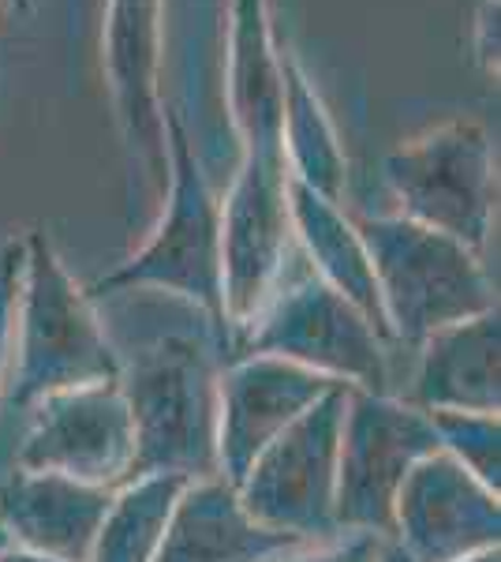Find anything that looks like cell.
<instances>
[{"mask_svg":"<svg viewBox=\"0 0 501 562\" xmlns=\"http://www.w3.org/2000/svg\"><path fill=\"white\" fill-rule=\"evenodd\" d=\"M229 341L206 319L169 330L121 357V386L135 431L132 476H217V375ZM127 476V480H132Z\"/></svg>","mask_w":501,"mask_h":562,"instance_id":"cell-1","label":"cell"},{"mask_svg":"<svg viewBox=\"0 0 501 562\" xmlns=\"http://www.w3.org/2000/svg\"><path fill=\"white\" fill-rule=\"evenodd\" d=\"M121 349L83 285L68 274L45 229L23 237L20 301H15V364L4 405L31 413L64 390L116 383Z\"/></svg>","mask_w":501,"mask_h":562,"instance_id":"cell-2","label":"cell"},{"mask_svg":"<svg viewBox=\"0 0 501 562\" xmlns=\"http://www.w3.org/2000/svg\"><path fill=\"white\" fill-rule=\"evenodd\" d=\"M166 139H169V180L166 211L150 240L87 285L90 301L121 293H169L184 301L191 312L209 319L217 334L229 341L221 304V199L206 177L184 116L166 105ZM232 352V341H229Z\"/></svg>","mask_w":501,"mask_h":562,"instance_id":"cell-3","label":"cell"},{"mask_svg":"<svg viewBox=\"0 0 501 562\" xmlns=\"http://www.w3.org/2000/svg\"><path fill=\"white\" fill-rule=\"evenodd\" d=\"M367 244L389 346L415 349L453 323L498 312L482 256L405 214L355 222Z\"/></svg>","mask_w":501,"mask_h":562,"instance_id":"cell-4","label":"cell"},{"mask_svg":"<svg viewBox=\"0 0 501 562\" xmlns=\"http://www.w3.org/2000/svg\"><path fill=\"white\" fill-rule=\"evenodd\" d=\"M382 177L400 214L482 256L498 211V166L487 124L449 116L389 150Z\"/></svg>","mask_w":501,"mask_h":562,"instance_id":"cell-5","label":"cell"},{"mask_svg":"<svg viewBox=\"0 0 501 562\" xmlns=\"http://www.w3.org/2000/svg\"><path fill=\"white\" fill-rule=\"evenodd\" d=\"M232 352H266L349 390H389V346L311 270L277 289Z\"/></svg>","mask_w":501,"mask_h":562,"instance_id":"cell-6","label":"cell"},{"mask_svg":"<svg viewBox=\"0 0 501 562\" xmlns=\"http://www.w3.org/2000/svg\"><path fill=\"white\" fill-rule=\"evenodd\" d=\"M439 450L431 416L389 390H349L337 450V529L389 540L408 473Z\"/></svg>","mask_w":501,"mask_h":562,"instance_id":"cell-7","label":"cell"},{"mask_svg":"<svg viewBox=\"0 0 501 562\" xmlns=\"http://www.w3.org/2000/svg\"><path fill=\"white\" fill-rule=\"evenodd\" d=\"M293 244L285 154H240L221 199V304L232 349L285 285Z\"/></svg>","mask_w":501,"mask_h":562,"instance_id":"cell-8","label":"cell"},{"mask_svg":"<svg viewBox=\"0 0 501 562\" xmlns=\"http://www.w3.org/2000/svg\"><path fill=\"white\" fill-rule=\"evenodd\" d=\"M349 386H333L315 409H307L285 435L270 442L248 476L240 480V503L254 521L304 543L341 537L337 529V450Z\"/></svg>","mask_w":501,"mask_h":562,"instance_id":"cell-9","label":"cell"},{"mask_svg":"<svg viewBox=\"0 0 501 562\" xmlns=\"http://www.w3.org/2000/svg\"><path fill=\"white\" fill-rule=\"evenodd\" d=\"M135 431L116 383L64 390L31 409L15 469L60 473L79 484L121 487L132 476Z\"/></svg>","mask_w":501,"mask_h":562,"instance_id":"cell-10","label":"cell"},{"mask_svg":"<svg viewBox=\"0 0 501 562\" xmlns=\"http://www.w3.org/2000/svg\"><path fill=\"white\" fill-rule=\"evenodd\" d=\"M337 383L266 352H232L217 375V476L240 487L254 458Z\"/></svg>","mask_w":501,"mask_h":562,"instance_id":"cell-11","label":"cell"},{"mask_svg":"<svg viewBox=\"0 0 501 562\" xmlns=\"http://www.w3.org/2000/svg\"><path fill=\"white\" fill-rule=\"evenodd\" d=\"M389 540L415 562H460L501 548V492L434 450L400 487Z\"/></svg>","mask_w":501,"mask_h":562,"instance_id":"cell-12","label":"cell"},{"mask_svg":"<svg viewBox=\"0 0 501 562\" xmlns=\"http://www.w3.org/2000/svg\"><path fill=\"white\" fill-rule=\"evenodd\" d=\"M161 20L166 0H109L102 65L127 150L158 188L169 180L166 102H161Z\"/></svg>","mask_w":501,"mask_h":562,"instance_id":"cell-13","label":"cell"},{"mask_svg":"<svg viewBox=\"0 0 501 562\" xmlns=\"http://www.w3.org/2000/svg\"><path fill=\"white\" fill-rule=\"evenodd\" d=\"M116 487L79 484L60 473L15 469L0 484V525L12 548L64 562H87Z\"/></svg>","mask_w":501,"mask_h":562,"instance_id":"cell-14","label":"cell"},{"mask_svg":"<svg viewBox=\"0 0 501 562\" xmlns=\"http://www.w3.org/2000/svg\"><path fill=\"white\" fill-rule=\"evenodd\" d=\"M304 540L254 521L221 476L187 480L166 529L158 562H281Z\"/></svg>","mask_w":501,"mask_h":562,"instance_id":"cell-15","label":"cell"},{"mask_svg":"<svg viewBox=\"0 0 501 562\" xmlns=\"http://www.w3.org/2000/svg\"><path fill=\"white\" fill-rule=\"evenodd\" d=\"M415 349L412 405L423 413H501L498 312L445 326Z\"/></svg>","mask_w":501,"mask_h":562,"instance_id":"cell-16","label":"cell"},{"mask_svg":"<svg viewBox=\"0 0 501 562\" xmlns=\"http://www.w3.org/2000/svg\"><path fill=\"white\" fill-rule=\"evenodd\" d=\"M229 116L240 154H281V42L266 0L229 4Z\"/></svg>","mask_w":501,"mask_h":562,"instance_id":"cell-17","label":"cell"},{"mask_svg":"<svg viewBox=\"0 0 501 562\" xmlns=\"http://www.w3.org/2000/svg\"><path fill=\"white\" fill-rule=\"evenodd\" d=\"M288 211H293V233L296 244L304 248L307 262H311V274L318 281H326L333 293H341L355 312L367 315L371 326H375L389 346L375 267H371L367 244H363L352 217L344 214V206L337 199L318 195L307 184L288 177Z\"/></svg>","mask_w":501,"mask_h":562,"instance_id":"cell-18","label":"cell"},{"mask_svg":"<svg viewBox=\"0 0 501 562\" xmlns=\"http://www.w3.org/2000/svg\"><path fill=\"white\" fill-rule=\"evenodd\" d=\"M281 154H285L288 177L341 203L349 184V161L322 94L288 45H281Z\"/></svg>","mask_w":501,"mask_h":562,"instance_id":"cell-19","label":"cell"},{"mask_svg":"<svg viewBox=\"0 0 501 562\" xmlns=\"http://www.w3.org/2000/svg\"><path fill=\"white\" fill-rule=\"evenodd\" d=\"M184 476H132L113 492L87 562H158Z\"/></svg>","mask_w":501,"mask_h":562,"instance_id":"cell-20","label":"cell"},{"mask_svg":"<svg viewBox=\"0 0 501 562\" xmlns=\"http://www.w3.org/2000/svg\"><path fill=\"white\" fill-rule=\"evenodd\" d=\"M439 450L501 492V420L498 413H426Z\"/></svg>","mask_w":501,"mask_h":562,"instance_id":"cell-21","label":"cell"},{"mask_svg":"<svg viewBox=\"0 0 501 562\" xmlns=\"http://www.w3.org/2000/svg\"><path fill=\"white\" fill-rule=\"evenodd\" d=\"M20 270H23V240H8L0 248V405L8 397L15 364V301H20Z\"/></svg>","mask_w":501,"mask_h":562,"instance_id":"cell-22","label":"cell"},{"mask_svg":"<svg viewBox=\"0 0 501 562\" xmlns=\"http://www.w3.org/2000/svg\"><path fill=\"white\" fill-rule=\"evenodd\" d=\"M382 540L386 537H375V532H341L333 540L296 548L293 555H285L281 562H375Z\"/></svg>","mask_w":501,"mask_h":562,"instance_id":"cell-23","label":"cell"},{"mask_svg":"<svg viewBox=\"0 0 501 562\" xmlns=\"http://www.w3.org/2000/svg\"><path fill=\"white\" fill-rule=\"evenodd\" d=\"M498 0H479L476 8V23H471V53H476L479 68L498 76Z\"/></svg>","mask_w":501,"mask_h":562,"instance_id":"cell-24","label":"cell"},{"mask_svg":"<svg viewBox=\"0 0 501 562\" xmlns=\"http://www.w3.org/2000/svg\"><path fill=\"white\" fill-rule=\"evenodd\" d=\"M0 562H64V559H53V555H38V551H23V548H8Z\"/></svg>","mask_w":501,"mask_h":562,"instance_id":"cell-25","label":"cell"},{"mask_svg":"<svg viewBox=\"0 0 501 562\" xmlns=\"http://www.w3.org/2000/svg\"><path fill=\"white\" fill-rule=\"evenodd\" d=\"M375 562H415L412 555H405V551L397 548L394 540H382V551H378V559Z\"/></svg>","mask_w":501,"mask_h":562,"instance_id":"cell-26","label":"cell"},{"mask_svg":"<svg viewBox=\"0 0 501 562\" xmlns=\"http://www.w3.org/2000/svg\"><path fill=\"white\" fill-rule=\"evenodd\" d=\"M460 562H501V548L476 551V555H468V559H460Z\"/></svg>","mask_w":501,"mask_h":562,"instance_id":"cell-27","label":"cell"},{"mask_svg":"<svg viewBox=\"0 0 501 562\" xmlns=\"http://www.w3.org/2000/svg\"><path fill=\"white\" fill-rule=\"evenodd\" d=\"M12 548V540H8V532H4V525H0V555H4V551Z\"/></svg>","mask_w":501,"mask_h":562,"instance_id":"cell-28","label":"cell"},{"mask_svg":"<svg viewBox=\"0 0 501 562\" xmlns=\"http://www.w3.org/2000/svg\"><path fill=\"white\" fill-rule=\"evenodd\" d=\"M12 4L20 8V12H31V4H34V0H12Z\"/></svg>","mask_w":501,"mask_h":562,"instance_id":"cell-29","label":"cell"}]
</instances>
